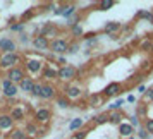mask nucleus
<instances>
[{"mask_svg": "<svg viewBox=\"0 0 153 139\" xmlns=\"http://www.w3.org/2000/svg\"><path fill=\"white\" fill-rule=\"evenodd\" d=\"M81 129H84V118L81 117H74L72 120L69 122V131L74 134V132L81 131Z\"/></svg>", "mask_w": 153, "mask_h": 139, "instance_id": "nucleus-26", "label": "nucleus"}, {"mask_svg": "<svg viewBox=\"0 0 153 139\" xmlns=\"http://www.w3.org/2000/svg\"><path fill=\"white\" fill-rule=\"evenodd\" d=\"M0 57H2V52H0Z\"/></svg>", "mask_w": 153, "mask_h": 139, "instance_id": "nucleus-52", "label": "nucleus"}, {"mask_svg": "<svg viewBox=\"0 0 153 139\" xmlns=\"http://www.w3.org/2000/svg\"><path fill=\"white\" fill-rule=\"evenodd\" d=\"M69 40L65 38H55L53 41H50V52L55 53V55H62V53H67L69 50Z\"/></svg>", "mask_w": 153, "mask_h": 139, "instance_id": "nucleus-9", "label": "nucleus"}, {"mask_svg": "<svg viewBox=\"0 0 153 139\" xmlns=\"http://www.w3.org/2000/svg\"><path fill=\"white\" fill-rule=\"evenodd\" d=\"M127 118H129V124H131L132 127H134V129H136V127H141V125H143V124H141V118H139L138 115H134V113H132V115H129Z\"/></svg>", "mask_w": 153, "mask_h": 139, "instance_id": "nucleus-41", "label": "nucleus"}, {"mask_svg": "<svg viewBox=\"0 0 153 139\" xmlns=\"http://www.w3.org/2000/svg\"><path fill=\"white\" fill-rule=\"evenodd\" d=\"M16 127L14 118L9 115V112H4L0 113V134H9Z\"/></svg>", "mask_w": 153, "mask_h": 139, "instance_id": "nucleus-12", "label": "nucleus"}, {"mask_svg": "<svg viewBox=\"0 0 153 139\" xmlns=\"http://www.w3.org/2000/svg\"><path fill=\"white\" fill-rule=\"evenodd\" d=\"M119 31H122V24H120V22H115V21L105 22L103 29H102V33L107 35V36H117Z\"/></svg>", "mask_w": 153, "mask_h": 139, "instance_id": "nucleus-18", "label": "nucleus"}, {"mask_svg": "<svg viewBox=\"0 0 153 139\" xmlns=\"http://www.w3.org/2000/svg\"><path fill=\"white\" fill-rule=\"evenodd\" d=\"M110 113V124L114 125H120L122 122H126V118H127V115H126V112L122 110H117V112H108Z\"/></svg>", "mask_w": 153, "mask_h": 139, "instance_id": "nucleus-23", "label": "nucleus"}, {"mask_svg": "<svg viewBox=\"0 0 153 139\" xmlns=\"http://www.w3.org/2000/svg\"><path fill=\"white\" fill-rule=\"evenodd\" d=\"M0 88H2V95L5 98H9V100H14L17 96V93H19V86L14 83H10L9 79H2Z\"/></svg>", "mask_w": 153, "mask_h": 139, "instance_id": "nucleus-10", "label": "nucleus"}, {"mask_svg": "<svg viewBox=\"0 0 153 139\" xmlns=\"http://www.w3.org/2000/svg\"><path fill=\"white\" fill-rule=\"evenodd\" d=\"M28 112H29L28 103H16L10 106L9 115L14 118V122H24L26 117H28Z\"/></svg>", "mask_w": 153, "mask_h": 139, "instance_id": "nucleus-4", "label": "nucleus"}, {"mask_svg": "<svg viewBox=\"0 0 153 139\" xmlns=\"http://www.w3.org/2000/svg\"><path fill=\"white\" fill-rule=\"evenodd\" d=\"M136 134H138V139H152V134L146 131L143 125H141V127H138V132H136Z\"/></svg>", "mask_w": 153, "mask_h": 139, "instance_id": "nucleus-39", "label": "nucleus"}, {"mask_svg": "<svg viewBox=\"0 0 153 139\" xmlns=\"http://www.w3.org/2000/svg\"><path fill=\"white\" fill-rule=\"evenodd\" d=\"M79 76V70L74 67V65H64V67H59V81H64L65 84L74 83Z\"/></svg>", "mask_w": 153, "mask_h": 139, "instance_id": "nucleus-3", "label": "nucleus"}, {"mask_svg": "<svg viewBox=\"0 0 153 139\" xmlns=\"http://www.w3.org/2000/svg\"><path fill=\"white\" fill-rule=\"evenodd\" d=\"M0 52L2 53H16L17 52V43L10 38H0Z\"/></svg>", "mask_w": 153, "mask_h": 139, "instance_id": "nucleus-17", "label": "nucleus"}, {"mask_svg": "<svg viewBox=\"0 0 153 139\" xmlns=\"http://www.w3.org/2000/svg\"><path fill=\"white\" fill-rule=\"evenodd\" d=\"M129 139H136V136H132V138H129Z\"/></svg>", "mask_w": 153, "mask_h": 139, "instance_id": "nucleus-51", "label": "nucleus"}, {"mask_svg": "<svg viewBox=\"0 0 153 139\" xmlns=\"http://www.w3.org/2000/svg\"><path fill=\"white\" fill-rule=\"evenodd\" d=\"M45 131H47V129H42V127L35 122V120H28V122L24 124V132L28 134L29 139L40 138V136H43V134H45Z\"/></svg>", "mask_w": 153, "mask_h": 139, "instance_id": "nucleus-11", "label": "nucleus"}, {"mask_svg": "<svg viewBox=\"0 0 153 139\" xmlns=\"http://www.w3.org/2000/svg\"><path fill=\"white\" fill-rule=\"evenodd\" d=\"M83 88H81V84L77 83H69L64 86L62 89V95H65V96L69 98L71 101H74V100H79V98L83 96Z\"/></svg>", "mask_w": 153, "mask_h": 139, "instance_id": "nucleus-7", "label": "nucleus"}, {"mask_svg": "<svg viewBox=\"0 0 153 139\" xmlns=\"http://www.w3.org/2000/svg\"><path fill=\"white\" fill-rule=\"evenodd\" d=\"M40 79H43L45 83H52V81H57V79H59V69H57V67H53L52 64H47V67H45V70L42 72Z\"/></svg>", "mask_w": 153, "mask_h": 139, "instance_id": "nucleus-15", "label": "nucleus"}, {"mask_svg": "<svg viewBox=\"0 0 153 139\" xmlns=\"http://www.w3.org/2000/svg\"><path fill=\"white\" fill-rule=\"evenodd\" d=\"M77 14V9H76V4H64V12H62V17L65 19H71L72 16Z\"/></svg>", "mask_w": 153, "mask_h": 139, "instance_id": "nucleus-28", "label": "nucleus"}, {"mask_svg": "<svg viewBox=\"0 0 153 139\" xmlns=\"http://www.w3.org/2000/svg\"><path fill=\"white\" fill-rule=\"evenodd\" d=\"M55 105H59L60 108H69L72 103H71V100L65 96V95H62V93H60V95L55 98Z\"/></svg>", "mask_w": 153, "mask_h": 139, "instance_id": "nucleus-29", "label": "nucleus"}, {"mask_svg": "<svg viewBox=\"0 0 153 139\" xmlns=\"http://www.w3.org/2000/svg\"><path fill=\"white\" fill-rule=\"evenodd\" d=\"M146 89H148V88H146L145 84H139V86H138V93H139V95H145Z\"/></svg>", "mask_w": 153, "mask_h": 139, "instance_id": "nucleus-47", "label": "nucleus"}, {"mask_svg": "<svg viewBox=\"0 0 153 139\" xmlns=\"http://www.w3.org/2000/svg\"><path fill=\"white\" fill-rule=\"evenodd\" d=\"M98 45V38H91V40H86V47L91 48V47H97Z\"/></svg>", "mask_w": 153, "mask_h": 139, "instance_id": "nucleus-46", "label": "nucleus"}, {"mask_svg": "<svg viewBox=\"0 0 153 139\" xmlns=\"http://www.w3.org/2000/svg\"><path fill=\"white\" fill-rule=\"evenodd\" d=\"M148 112H150V105L143 103V101H138V103H136L134 115H138L141 120H146V118H148Z\"/></svg>", "mask_w": 153, "mask_h": 139, "instance_id": "nucleus-22", "label": "nucleus"}, {"mask_svg": "<svg viewBox=\"0 0 153 139\" xmlns=\"http://www.w3.org/2000/svg\"><path fill=\"white\" fill-rule=\"evenodd\" d=\"M143 127H145L146 131L153 136V118H146V120H143Z\"/></svg>", "mask_w": 153, "mask_h": 139, "instance_id": "nucleus-43", "label": "nucleus"}, {"mask_svg": "<svg viewBox=\"0 0 153 139\" xmlns=\"http://www.w3.org/2000/svg\"><path fill=\"white\" fill-rule=\"evenodd\" d=\"M126 105V98H119L115 103H110L108 105V112H117V110H122V106Z\"/></svg>", "mask_w": 153, "mask_h": 139, "instance_id": "nucleus-34", "label": "nucleus"}, {"mask_svg": "<svg viewBox=\"0 0 153 139\" xmlns=\"http://www.w3.org/2000/svg\"><path fill=\"white\" fill-rule=\"evenodd\" d=\"M150 55H152V58H153V45H152V50H150Z\"/></svg>", "mask_w": 153, "mask_h": 139, "instance_id": "nucleus-49", "label": "nucleus"}, {"mask_svg": "<svg viewBox=\"0 0 153 139\" xmlns=\"http://www.w3.org/2000/svg\"><path fill=\"white\" fill-rule=\"evenodd\" d=\"M31 45H33V48H35L36 52H47V50H50V40L45 38V36H42V35L35 36L33 41H31Z\"/></svg>", "mask_w": 153, "mask_h": 139, "instance_id": "nucleus-16", "label": "nucleus"}, {"mask_svg": "<svg viewBox=\"0 0 153 139\" xmlns=\"http://www.w3.org/2000/svg\"><path fill=\"white\" fill-rule=\"evenodd\" d=\"M33 120H35L38 125H47L50 124V120H52V110L47 108V106H40L38 110H35L33 113Z\"/></svg>", "mask_w": 153, "mask_h": 139, "instance_id": "nucleus-6", "label": "nucleus"}, {"mask_svg": "<svg viewBox=\"0 0 153 139\" xmlns=\"http://www.w3.org/2000/svg\"><path fill=\"white\" fill-rule=\"evenodd\" d=\"M110 122V113L108 112H105V113H100V115H97V117H93L91 118V122L90 125L91 127H95V125H103V124H108Z\"/></svg>", "mask_w": 153, "mask_h": 139, "instance_id": "nucleus-25", "label": "nucleus"}, {"mask_svg": "<svg viewBox=\"0 0 153 139\" xmlns=\"http://www.w3.org/2000/svg\"><path fill=\"white\" fill-rule=\"evenodd\" d=\"M59 33H60V29L57 28L53 22H47V24H45V26L38 31V35L48 38L50 41H53V40H55V36H59Z\"/></svg>", "mask_w": 153, "mask_h": 139, "instance_id": "nucleus-14", "label": "nucleus"}, {"mask_svg": "<svg viewBox=\"0 0 153 139\" xmlns=\"http://www.w3.org/2000/svg\"><path fill=\"white\" fill-rule=\"evenodd\" d=\"M35 84H36V79H33V77H29V76H28L21 84H19V91L31 95V93H33V88H35Z\"/></svg>", "mask_w": 153, "mask_h": 139, "instance_id": "nucleus-24", "label": "nucleus"}, {"mask_svg": "<svg viewBox=\"0 0 153 139\" xmlns=\"http://www.w3.org/2000/svg\"><path fill=\"white\" fill-rule=\"evenodd\" d=\"M35 14H36L35 9H29V10H26V12H22L21 17H19V22H24V24H26L29 19H33V17H35Z\"/></svg>", "mask_w": 153, "mask_h": 139, "instance_id": "nucleus-35", "label": "nucleus"}, {"mask_svg": "<svg viewBox=\"0 0 153 139\" xmlns=\"http://www.w3.org/2000/svg\"><path fill=\"white\" fill-rule=\"evenodd\" d=\"M19 41H21L22 45H26V43L33 41V40H29V36L26 35V33H21V35H19Z\"/></svg>", "mask_w": 153, "mask_h": 139, "instance_id": "nucleus-45", "label": "nucleus"}, {"mask_svg": "<svg viewBox=\"0 0 153 139\" xmlns=\"http://www.w3.org/2000/svg\"><path fill=\"white\" fill-rule=\"evenodd\" d=\"M71 36L74 38V40H79V38H83L84 36V29L81 24H76V26H72L71 28Z\"/></svg>", "mask_w": 153, "mask_h": 139, "instance_id": "nucleus-30", "label": "nucleus"}, {"mask_svg": "<svg viewBox=\"0 0 153 139\" xmlns=\"http://www.w3.org/2000/svg\"><path fill=\"white\" fill-rule=\"evenodd\" d=\"M79 21H81V14L72 16L71 19H67V28H72V26H76V24H79Z\"/></svg>", "mask_w": 153, "mask_h": 139, "instance_id": "nucleus-42", "label": "nucleus"}, {"mask_svg": "<svg viewBox=\"0 0 153 139\" xmlns=\"http://www.w3.org/2000/svg\"><path fill=\"white\" fill-rule=\"evenodd\" d=\"M42 91H43V83H42V81H36L31 96H33V98H42Z\"/></svg>", "mask_w": 153, "mask_h": 139, "instance_id": "nucleus-38", "label": "nucleus"}, {"mask_svg": "<svg viewBox=\"0 0 153 139\" xmlns=\"http://www.w3.org/2000/svg\"><path fill=\"white\" fill-rule=\"evenodd\" d=\"M115 5V2L114 0H102V2H98L97 9L98 10H108V9H112Z\"/></svg>", "mask_w": 153, "mask_h": 139, "instance_id": "nucleus-36", "label": "nucleus"}, {"mask_svg": "<svg viewBox=\"0 0 153 139\" xmlns=\"http://www.w3.org/2000/svg\"><path fill=\"white\" fill-rule=\"evenodd\" d=\"M5 139H29V138H28V134L24 132V129L14 127V129L7 134V138H5Z\"/></svg>", "mask_w": 153, "mask_h": 139, "instance_id": "nucleus-27", "label": "nucleus"}, {"mask_svg": "<svg viewBox=\"0 0 153 139\" xmlns=\"http://www.w3.org/2000/svg\"><path fill=\"white\" fill-rule=\"evenodd\" d=\"M141 101L143 103H153V86H150L148 89H146V93L143 95V98H141Z\"/></svg>", "mask_w": 153, "mask_h": 139, "instance_id": "nucleus-37", "label": "nucleus"}, {"mask_svg": "<svg viewBox=\"0 0 153 139\" xmlns=\"http://www.w3.org/2000/svg\"><path fill=\"white\" fill-rule=\"evenodd\" d=\"M24 28H26L24 22H16V24H10L9 26V29L10 31H16V33H24Z\"/></svg>", "mask_w": 153, "mask_h": 139, "instance_id": "nucleus-40", "label": "nucleus"}, {"mask_svg": "<svg viewBox=\"0 0 153 139\" xmlns=\"http://www.w3.org/2000/svg\"><path fill=\"white\" fill-rule=\"evenodd\" d=\"M126 101H127V103H136V96H134V95H129V96L126 98Z\"/></svg>", "mask_w": 153, "mask_h": 139, "instance_id": "nucleus-48", "label": "nucleus"}, {"mask_svg": "<svg viewBox=\"0 0 153 139\" xmlns=\"http://www.w3.org/2000/svg\"><path fill=\"white\" fill-rule=\"evenodd\" d=\"M22 62H24V55H21V53H2V57H0V70H10L14 69V67H17V65H22Z\"/></svg>", "mask_w": 153, "mask_h": 139, "instance_id": "nucleus-2", "label": "nucleus"}, {"mask_svg": "<svg viewBox=\"0 0 153 139\" xmlns=\"http://www.w3.org/2000/svg\"><path fill=\"white\" fill-rule=\"evenodd\" d=\"M152 45H153V35H146L138 40V50H141V52H150Z\"/></svg>", "mask_w": 153, "mask_h": 139, "instance_id": "nucleus-20", "label": "nucleus"}, {"mask_svg": "<svg viewBox=\"0 0 153 139\" xmlns=\"http://www.w3.org/2000/svg\"><path fill=\"white\" fill-rule=\"evenodd\" d=\"M60 93L57 89V86L53 83H43V91H42V98L40 100H45V101H50V100H55Z\"/></svg>", "mask_w": 153, "mask_h": 139, "instance_id": "nucleus-13", "label": "nucleus"}, {"mask_svg": "<svg viewBox=\"0 0 153 139\" xmlns=\"http://www.w3.org/2000/svg\"><path fill=\"white\" fill-rule=\"evenodd\" d=\"M91 129H93L91 125H86L84 129H81V131L74 132V134H72V138H71V139H86V138H88V134H90V131H91Z\"/></svg>", "mask_w": 153, "mask_h": 139, "instance_id": "nucleus-32", "label": "nucleus"}, {"mask_svg": "<svg viewBox=\"0 0 153 139\" xmlns=\"http://www.w3.org/2000/svg\"><path fill=\"white\" fill-rule=\"evenodd\" d=\"M150 22L153 24V9H152V19H150Z\"/></svg>", "mask_w": 153, "mask_h": 139, "instance_id": "nucleus-50", "label": "nucleus"}, {"mask_svg": "<svg viewBox=\"0 0 153 139\" xmlns=\"http://www.w3.org/2000/svg\"><path fill=\"white\" fill-rule=\"evenodd\" d=\"M47 58L42 55H38V53H24V62H22V65H24V69H26V74H28L29 77H33V79H40V76H42V72L45 70V67H47Z\"/></svg>", "mask_w": 153, "mask_h": 139, "instance_id": "nucleus-1", "label": "nucleus"}, {"mask_svg": "<svg viewBox=\"0 0 153 139\" xmlns=\"http://www.w3.org/2000/svg\"><path fill=\"white\" fill-rule=\"evenodd\" d=\"M77 50H79V43L74 40V41L69 43V50H67V53H76Z\"/></svg>", "mask_w": 153, "mask_h": 139, "instance_id": "nucleus-44", "label": "nucleus"}, {"mask_svg": "<svg viewBox=\"0 0 153 139\" xmlns=\"http://www.w3.org/2000/svg\"><path fill=\"white\" fill-rule=\"evenodd\" d=\"M105 103V96L102 93H93L88 96V106H93V108H98Z\"/></svg>", "mask_w": 153, "mask_h": 139, "instance_id": "nucleus-21", "label": "nucleus"}, {"mask_svg": "<svg viewBox=\"0 0 153 139\" xmlns=\"http://www.w3.org/2000/svg\"><path fill=\"white\" fill-rule=\"evenodd\" d=\"M119 139H120V138H119Z\"/></svg>", "mask_w": 153, "mask_h": 139, "instance_id": "nucleus-54", "label": "nucleus"}, {"mask_svg": "<svg viewBox=\"0 0 153 139\" xmlns=\"http://www.w3.org/2000/svg\"><path fill=\"white\" fill-rule=\"evenodd\" d=\"M139 70H141V74H150V72H152L153 70V62L152 60H143V62H141V65H139Z\"/></svg>", "mask_w": 153, "mask_h": 139, "instance_id": "nucleus-33", "label": "nucleus"}, {"mask_svg": "<svg viewBox=\"0 0 153 139\" xmlns=\"http://www.w3.org/2000/svg\"><path fill=\"white\" fill-rule=\"evenodd\" d=\"M122 91H124V86H122V84L117 83V81H112V83H108L107 86H105V89L102 91V95L105 96V100H108V98L120 96Z\"/></svg>", "mask_w": 153, "mask_h": 139, "instance_id": "nucleus-8", "label": "nucleus"}, {"mask_svg": "<svg viewBox=\"0 0 153 139\" xmlns=\"http://www.w3.org/2000/svg\"><path fill=\"white\" fill-rule=\"evenodd\" d=\"M26 77H28V74H26L24 65H17V67H14V69H10V70L5 72V79H9L10 83L17 84V86H19Z\"/></svg>", "mask_w": 153, "mask_h": 139, "instance_id": "nucleus-5", "label": "nucleus"}, {"mask_svg": "<svg viewBox=\"0 0 153 139\" xmlns=\"http://www.w3.org/2000/svg\"><path fill=\"white\" fill-rule=\"evenodd\" d=\"M119 134H120V139H129L134 136V127L129 122H122L119 125Z\"/></svg>", "mask_w": 153, "mask_h": 139, "instance_id": "nucleus-19", "label": "nucleus"}, {"mask_svg": "<svg viewBox=\"0 0 153 139\" xmlns=\"http://www.w3.org/2000/svg\"><path fill=\"white\" fill-rule=\"evenodd\" d=\"M134 19H136V21H148L150 22V19H152V10H146V9L139 10V12H136Z\"/></svg>", "mask_w": 153, "mask_h": 139, "instance_id": "nucleus-31", "label": "nucleus"}, {"mask_svg": "<svg viewBox=\"0 0 153 139\" xmlns=\"http://www.w3.org/2000/svg\"><path fill=\"white\" fill-rule=\"evenodd\" d=\"M0 72H2V70H0Z\"/></svg>", "mask_w": 153, "mask_h": 139, "instance_id": "nucleus-53", "label": "nucleus"}]
</instances>
